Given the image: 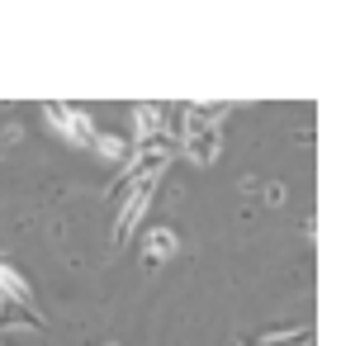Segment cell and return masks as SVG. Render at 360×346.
I'll list each match as a JSON object with an SVG mask.
<instances>
[{"label": "cell", "mask_w": 360, "mask_h": 346, "mask_svg": "<svg viewBox=\"0 0 360 346\" xmlns=\"http://www.w3.org/2000/svg\"><path fill=\"white\" fill-rule=\"evenodd\" d=\"M152 195H157V181H143L133 195H124V209H119V219H114V242H128V233L143 223L147 204H152Z\"/></svg>", "instance_id": "cell-2"}, {"label": "cell", "mask_w": 360, "mask_h": 346, "mask_svg": "<svg viewBox=\"0 0 360 346\" xmlns=\"http://www.w3.org/2000/svg\"><path fill=\"white\" fill-rule=\"evenodd\" d=\"M95 152H105L109 162H128V152H133V147H128L119 133H95Z\"/></svg>", "instance_id": "cell-8"}, {"label": "cell", "mask_w": 360, "mask_h": 346, "mask_svg": "<svg viewBox=\"0 0 360 346\" xmlns=\"http://www.w3.org/2000/svg\"><path fill=\"white\" fill-rule=\"evenodd\" d=\"M43 119H48V128H57L67 143L95 147V133H100V128L90 124V114L81 110V105H43Z\"/></svg>", "instance_id": "cell-1"}, {"label": "cell", "mask_w": 360, "mask_h": 346, "mask_svg": "<svg viewBox=\"0 0 360 346\" xmlns=\"http://www.w3.org/2000/svg\"><path fill=\"white\" fill-rule=\"evenodd\" d=\"M171 252H176V233L171 228H152V237H147V266H162Z\"/></svg>", "instance_id": "cell-7"}, {"label": "cell", "mask_w": 360, "mask_h": 346, "mask_svg": "<svg viewBox=\"0 0 360 346\" xmlns=\"http://www.w3.org/2000/svg\"><path fill=\"white\" fill-rule=\"evenodd\" d=\"M10 328L43 332V313H38L34 304H5V309H0V332H10Z\"/></svg>", "instance_id": "cell-4"}, {"label": "cell", "mask_w": 360, "mask_h": 346, "mask_svg": "<svg viewBox=\"0 0 360 346\" xmlns=\"http://www.w3.org/2000/svg\"><path fill=\"white\" fill-rule=\"evenodd\" d=\"M180 143H185V157H190V162L209 166L218 157V128H190Z\"/></svg>", "instance_id": "cell-3"}, {"label": "cell", "mask_w": 360, "mask_h": 346, "mask_svg": "<svg viewBox=\"0 0 360 346\" xmlns=\"http://www.w3.org/2000/svg\"><path fill=\"white\" fill-rule=\"evenodd\" d=\"M308 342H313L308 328H285V332H256L242 346H308Z\"/></svg>", "instance_id": "cell-6"}, {"label": "cell", "mask_w": 360, "mask_h": 346, "mask_svg": "<svg viewBox=\"0 0 360 346\" xmlns=\"http://www.w3.org/2000/svg\"><path fill=\"white\" fill-rule=\"evenodd\" d=\"M0 304H34L29 280H24L15 266H5V261H0Z\"/></svg>", "instance_id": "cell-5"}]
</instances>
